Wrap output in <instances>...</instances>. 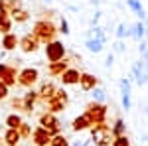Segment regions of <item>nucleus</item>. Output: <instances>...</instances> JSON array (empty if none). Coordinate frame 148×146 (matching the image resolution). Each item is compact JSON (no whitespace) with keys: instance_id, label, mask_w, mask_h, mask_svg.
I'll return each instance as SVG.
<instances>
[{"instance_id":"3","label":"nucleus","mask_w":148,"mask_h":146,"mask_svg":"<svg viewBox=\"0 0 148 146\" xmlns=\"http://www.w3.org/2000/svg\"><path fill=\"white\" fill-rule=\"evenodd\" d=\"M87 117L91 119L93 124H103L107 117V107L101 103H91V105H87Z\"/></svg>"},{"instance_id":"33","label":"nucleus","mask_w":148,"mask_h":146,"mask_svg":"<svg viewBox=\"0 0 148 146\" xmlns=\"http://www.w3.org/2000/svg\"><path fill=\"white\" fill-rule=\"evenodd\" d=\"M59 32H63V34H69V30H67V20H65V18H61V24H59Z\"/></svg>"},{"instance_id":"5","label":"nucleus","mask_w":148,"mask_h":146,"mask_svg":"<svg viewBox=\"0 0 148 146\" xmlns=\"http://www.w3.org/2000/svg\"><path fill=\"white\" fill-rule=\"evenodd\" d=\"M46 56L49 59V63H57L61 57L65 56V47H63V44H59V42H49L46 45Z\"/></svg>"},{"instance_id":"24","label":"nucleus","mask_w":148,"mask_h":146,"mask_svg":"<svg viewBox=\"0 0 148 146\" xmlns=\"http://www.w3.org/2000/svg\"><path fill=\"white\" fill-rule=\"evenodd\" d=\"M85 45H87V49H89V51H95V53H99V51L103 49V42L95 40V38H89Z\"/></svg>"},{"instance_id":"8","label":"nucleus","mask_w":148,"mask_h":146,"mask_svg":"<svg viewBox=\"0 0 148 146\" xmlns=\"http://www.w3.org/2000/svg\"><path fill=\"white\" fill-rule=\"evenodd\" d=\"M144 69H146V65H144V59H140V61H136L134 65H132V77L136 79L138 85H144L148 81L146 73H144Z\"/></svg>"},{"instance_id":"32","label":"nucleus","mask_w":148,"mask_h":146,"mask_svg":"<svg viewBox=\"0 0 148 146\" xmlns=\"http://www.w3.org/2000/svg\"><path fill=\"white\" fill-rule=\"evenodd\" d=\"M18 132H20V136H28V134H30V126L22 123V126L18 128Z\"/></svg>"},{"instance_id":"28","label":"nucleus","mask_w":148,"mask_h":146,"mask_svg":"<svg viewBox=\"0 0 148 146\" xmlns=\"http://www.w3.org/2000/svg\"><path fill=\"white\" fill-rule=\"evenodd\" d=\"M93 97H95V103H103L107 95H105V91H103L101 87H95V89H93Z\"/></svg>"},{"instance_id":"36","label":"nucleus","mask_w":148,"mask_h":146,"mask_svg":"<svg viewBox=\"0 0 148 146\" xmlns=\"http://www.w3.org/2000/svg\"><path fill=\"white\" fill-rule=\"evenodd\" d=\"M105 65H107V67H111V65H113V56H109V57H107V61H105Z\"/></svg>"},{"instance_id":"37","label":"nucleus","mask_w":148,"mask_h":146,"mask_svg":"<svg viewBox=\"0 0 148 146\" xmlns=\"http://www.w3.org/2000/svg\"><path fill=\"white\" fill-rule=\"evenodd\" d=\"M144 65H146V71H148V49L144 51Z\"/></svg>"},{"instance_id":"31","label":"nucleus","mask_w":148,"mask_h":146,"mask_svg":"<svg viewBox=\"0 0 148 146\" xmlns=\"http://www.w3.org/2000/svg\"><path fill=\"white\" fill-rule=\"evenodd\" d=\"M6 97H8V87L0 81V99H6Z\"/></svg>"},{"instance_id":"6","label":"nucleus","mask_w":148,"mask_h":146,"mask_svg":"<svg viewBox=\"0 0 148 146\" xmlns=\"http://www.w3.org/2000/svg\"><path fill=\"white\" fill-rule=\"evenodd\" d=\"M65 103H67V93H65V91H56V93H53V95L47 99V105H49L51 112L63 111Z\"/></svg>"},{"instance_id":"18","label":"nucleus","mask_w":148,"mask_h":146,"mask_svg":"<svg viewBox=\"0 0 148 146\" xmlns=\"http://www.w3.org/2000/svg\"><path fill=\"white\" fill-rule=\"evenodd\" d=\"M36 99H38V93H36V91H28V93H26V97L22 99V101H24V111H32Z\"/></svg>"},{"instance_id":"16","label":"nucleus","mask_w":148,"mask_h":146,"mask_svg":"<svg viewBox=\"0 0 148 146\" xmlns=\"http://www.w3.org/2000/svg\"><path fill=\"white\" fill-rule=\"evenodd\" d=\"M20 138H22L20 132H18V130H10V128H8L6 134H4V140H6V144H8V146H16L18 142H20Z\"/></svg>"},{"instance_id":"14","label":"nucleus","mask_w":148,"mask_h":146,"mask_svg":"<svg viewBox=\"0 0 148 146\" xmlns=\"http://www.w3.org/2000/svg\"><path fill=\"white\" fill-rule=\"evenodd\" d=\"M89 124H93V123H91V119L87 117V112H85V114H81V117H77L73 121V130H85Z\"/></svg>"},{"instance_id":"26","label":"nucleus","mask_w":148,"mask_h":146,"mask_svg":"<svg viewBox=\"0 0 148 146\" xmlns=\"http://www.w3.org/2000/svg\"><path fill=\"white\" fill-rule=\"evenodd\" d=\"M111 132H113V136L116 138V136H125V123L119 119L116 123H114V126L111 128Z\"/></svg>"},{"instance_id":"13","label":"nucleus","mask_w":148,"mask_h":146,"mask_svg":"<svg viewBox=\"0 0 148 146\" xmlns=\"http://www.w3.org/2000/svg\"><path fill=\"white\" fill-rule=\"evenodd\" d=\"M63 85H73V83H79V71L77 69H67L63 75H61Z\"/></svg>"},{"instance_id":"34","label":"nucleus","mask_w":148,"mask_h":146,"mask_svg":"<svg viewBox=\"0 0 148 146\" xmlns=\"http://www.w3.org/2000/svg\"><path fill=\"white\" fill-rule=\"evenodd\" d=\"M123 49H125V44L123 42H116L114 44V51H123Z\"/></svg>"},{"instance_id":"30","label":"nucleus","mask_w":148,"mask_h":146,"mask_svg":"<svg viewBox=\"0 0 148 146\" xmlns=\"http://www.w3.org/2000/svg\"><path fill=\"white\" fill-rule=\"evenodd\" d=\"M116 36H119V38H125V36H126V26H125V24H119V28H116Z\"/></svg>"},{"instance_id":"19","label":"nucleus","mask_w":148,"mask_h":146,"mask_svg":"<svg viewBox=\"0 0 148 146\" xmlns=\"http://www.w3.org/2000/svg\"><path fill=\"white\" fill-rule=\"evenodd\" d=\"M18 44H20V40L16 38V34H6V36H4V40H2L4 49H14Z\"/></svg>"},{"instance_id":"2","label":"nucleus","mask_w":148,"mask_h":146,"mask_svg":"<svg viewBox=\"0 0 148 146\" xmlns=\"http://www.w3.org/2000/svg\"><path fill=\"white\" fill-rule=\"evenodd\" d=\"M53 34H56V28H53V24H49V22H38L34 26V36L40 42H44V44H49V40L53 38Z\"/></svg>"},{"instance_id":"38","label":"nucleus","mask_w":148,"mask_h":146,"mask_svg":"<svg viewBox=\"0 0 148 146\" xmlns=\"http://www.w3.org/2000/svg\"><path fill=\"white\" fill-rule=\"evenodd\" d=\"M2 57H4V49H0V59H2Z\"/></svg>"},{"instance_id":"25","label":"nucleus","mask_w":148,"mask_h":146,"mask_svg":"<svg viewBox=\"0 0 148 146\" xmlns=\"http://www.w3.org/2000/svg\"><path fill=\"white\" fill-rule=\"evenodd\" d=\"M12 20H16V22H26L30 16H28V12L24 10V8H18V10H12Z\"/></svg>"},{"instance_id":"10","label":"nucleus","mask_w":148,"mask_h":146,"mask_svg":"<svg viewBox=\"0 0 148 146\" xmlns=\"http://www.w3.org/2000/svg\"><path fill=\"white\" fill-rule=\"evenodd\" d=\"M32 138H34V142L38 146H47V142L51 140V134L47 132L46 128H42V126H40V128H36L34 132H32Z\"/></svg>"},{"instance_id":"15","label":"nucleus","mask_w":148,"mask_h":146,"mask_svg":"<svg viewBox=\"0 0 148 146\" xmlns=\"http://www.w3.org/2000/svg\"><path fill=\"white\" fill-rule=\"evenodd\" d=\"M56 91L57 89L53 87V83H44V85L40 87V91H38V97H42V99H46V101H47V99H49Z\"/></svg>"},{"instance_id":"9","label":"nucleus","mask_w":148,"mask_h":146,"mask_svg":"<svg viewBox=\"0 0 148 146\" xmlns=\"http://www.w3.org/2000/svg\"><path fill=\"white\" fill-rule=\"evenodd\" d=\"M38 44H40V40H38L34 34H26L22 40H20L18 45L22 47V51H36V49H38Z\"/></svg>"},{"instance_id":"11","label":"nucleus","mask_w":148,"mask_h":146,"mask_svg":"<svg viewBox=\"0 0 148 146\" xmlns=\"http://www.w3.org/2000/svg\"><path fill=\"white\" fill-rule=\"evenodd\" d=\"M121 93H123V109L128 111L130 109V81L128 79H121Z\"/></svg>"},{"instance_id":"4","label":"nucleus","mask_w":148,"mask_h":146,"mask_svg":"<svg viewBox=\"0 0 148 146\" xmlns=\"http://www.w3.org/2000/svg\"><path fill=\"white\" fill-rule=\"evenodd\" d=\"M40 124H42V128H46L47 132L51 134V138L57 136V132H59V121H57V117L53 112H44L40 117Z\"/></svg>"},{"instance_id":"22","label":"nucleus","mask_w":148,"mask_h":146,"mask_svg":"<svg viewBox=\"0 0 148 146\" xmlns=\"http://www.w3.org/2000/svg\"><path fill=\"white\" fill-rule=\"evenodd\" d=\"M6 87H10V85H14L16 83V71H14V67H6V73H4V77L0 79Z\"/></svg>"},{"instance_id":"35","label":"nucleus","mask_w":148,"mask_h":146,"mask_svg":"<svg viewBox=\"0 0 148 146\" xmlns=\"http://www.w3.org/2000/svg\"><path fill=\"white\" fill-rule=\"evenodd\" d=\"M6 67H8V65H4V63H0V79L4 77V73H6Z\"/></svg>"},{"instance_id":"23","label":"nucleus","mask_w":148,"mask_h":146,"mask_svg":"<svg viewBox=\"0 0 148 146\" xmlns=\"http://www.w3.org/2000/svg\"><path fill=\"white\" fill-rule=\"evenodd\" d=\"M6 124H8L10 130H18V128L22 126V119H20L18 114H8V117H6Z\"/></svg>"},{"instance_id":"12","label":"nucleus","mask_w":148,"mask_h":146,"mask_svg":"<svg viewBox=\"0 0 148 146\" xmlns=\"http://www.w3.org/2000/svg\"><path fill=\"white\" fill-rule=\"evenodd\" d=\"M79 83H81V89H85V91H93L97 87V79L93 77L91 73H81Z\"/></svg>"},{"instance_id":"27","label":"nucleus","mask_w":148,"mask_h":146,"mask_svg":"<svg viewBox=\"0 0 148 146\" xmlns=\"http://www.w3.org/2000/svg\"><path fill=\"white\" fill-rule=\"evenodd\" d=\"M49 144H51V146H69L67 140H65V136H61V134L53 136V138L49 140Z\"/></svg>"},{"instance_id":"17","label":"nucleus","mask_w":148,"mask_h":146,"mask_svg":"<svg viewBox=\"0 0 148 146\" xmlns=\"http://www.w3.org/2000/svg\"><path fill=\"white\" fill-rule=\"evenodd\" d=\"M12 28V22H10V18H8V12H0V32L6 36V34H10L8 30Z\"/></svg>"},{"instance_id":"39","label":"nucleus","mask_w":148,"mask_h":146,"mask_svg":"<svg viewBox=\"0 0 148 146\" xmlns=\"http://www.w3.org/2000/svg\"><path fill=\"white\" fill-rule=\"evenodd\" d=\"M146 117H148V107H146Z\"/></svg>"},{"instance_id":"40","label":"nucleus","mask_w":148,"mask_h":146,"mask_svg":"<svg viewBox=\"0 0 148 146\" xmlns=\"http://www.w3.org/2000/svg\"><path fill=\"white\" fill-rule=\"evenodd\" d=\"M46 2H49V0H46Z\"/></svg>"},{"instance_id":"21","label":"nucleus","mask_w":148,"mask_h":146,"mask_svg":"<svg viewBox=\"0 0 148 146\" xmlns=\"http://www.w3.org/2000/svg\"><path fill=\"white\" fill-rule=\"evenodd\" d=\"M65 71H67V63H65V61L49 63V73H51V75H63Z\"/></svg>"},{"instance_id":"29","label":"nucleus","mask_w":148,"mask_h":146,"mask_svg":"<svg viewBox=\"0 0 148 146\" xmlns=\"http://www.w3.org/2000/svg\"><path fill=\"white\" fill-rule=\"evenodd\" d=\"M113 146H130V142H128L126 136H116L113 140Z\"/></svg>"},{"instance_id":"1","label":"nucleus","mask_w":148,"mask_h":146,"mask_svg":"<svg viewBox=\"0 0 148 146\" xmlns=\"http://www.w3.org/2000/svg\"><path fill=\"white\" fill-rule=\"evenodd\" d=\"M91 134H93V142L97 146H111L114 140L113 132H111V126H107V124H95L91 128Z\"/></svg>"},{"instance_id":"20","label":"nucleus","mask_w":148,"mask_h":146,"mask_svg":"<svg viewBox=\"0 0 148 146\" xmlns=\"http://www.w3.org/2000/svg\"><path fill=\"white\" fill-rule=\"evenodd\" d=\"M126 4H128V8L134 12L140 20H144V8H142V4H140L138 0H126Z\"/></svg>"},{"instance_id":"7","label":"nucleus","mask_w":148,"mask_h":146,"mask_svg":"<svg viewBox=\"0 0 148 146\" xmlns=\"http://www.w3.org/2000/svg\"><path fill=\"white\" fill-rule=\"evenodd\" d=\"M36 81H38V69H32V67L24 69L22 73H20V79H18V83L24 85V87H30Z\"/></svg>"}]
</instances>
